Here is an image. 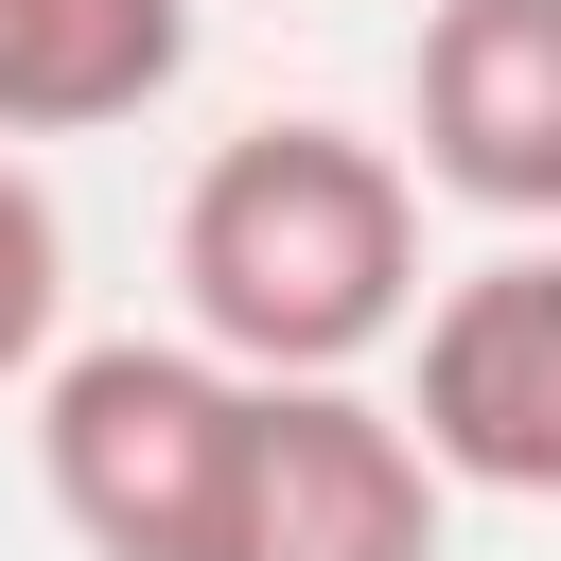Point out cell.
<instances>
[{
    "mask_svg": "<svg viewBox=\"0 0 561 561\" xmlns=\"http://www.w3.org/2000/svg\"><path fill=\"white\" fill-rule=\"evenodd\" d=\"M175 298L193 351H228L245 386H351L368 351L421 333V175L316 105L245 123L175 193Z\"/></svg>",
    "mask_w": 561,
    "mask_h": 561,
    "instance_id": "cell-1",
    "label": "cell"
},
{
    "mask_svg": "<svg viewBox=\"0 0 561 561\" xmlns=\"http://www.w3.org/2000/svg\"><path fill=\"white\" fill-rule=\"evenodd\" d=\"M245 368L193 333H88L35 368V491L88 561H228L245 508Z\"/></svg>",
    "mask_w": 561,
    "mask_h": 561,
    "instance_id": "cell-2",
    "label": "cell"
},
{
    "mask_svg": "<svg viewBox=\"0 0 561 561\" xmlns=\"http://www.w3.org/2000/svg\"><path fill=\"white\" fill-rule=\"evenodd\" d=\"M403 438L438 456V491L561 508V245H491L473 280H438V298H421Z\"/></svg>",
    "mask_w": 561,
    "mask_h": 561,
    "instance_id": "cell-3",
    "label": "cell"
},
{
    "mask_svg": "<svg viewBox=\"0 0 561 561\" xmlns=\"http://www.w3.org/2000/svg\"><path fill=\"white\" fill-rule=\"evenodd\" d=\"M228 561H438V456L368 386H263L245 403V508Z\"/></svg>",
    "mask_w": 561,
    "mask_h": 561,
    "instance_id": "cell-4",
    "label": "cell"
},
{
    "mask_svg": "<svg viewBox=\"0 0 561 561\" xmlns=\"http://www.w3.org/2000/svg\"><path fill=\"white\" fill-rule=\"evenodd\" d=\"M421 175L491 228H561V0H421L403 53Z\"/></svg>",
    "mask_w": 561,
    "mask_h": 561,
    "instance_id": "cell-5",
    "label": "cell"
},
{
    "mask_svg": "<svg viewBox=\"0 0 561 561\" xmlns=\"http://www.w3.org/2000/svg\"><path fill=\"white\" fill-rule=\"evenodd\" d=\"M175 70H193V0H0V158L140 123L175 105Z\"/></svg>",
    "mask_w": 561,
    "mask_h": 561,
    "instance_id": "cell-6",
    "label": "cell"
},
{
    "mask_svg": "<svg viewBox=\"0 0 561 561\" xmlns=\"http://www.w3.org/2000/svg\"><path fill=\"white\" fill-rule=\"evenodd\" d=\"M53 333H70V210L35 193V158H0V403L53 368Z\"/></svg>",
    "mask_w": 561,
    "mask_h": 561,
    "instance_id": "cell-7",
    "label": "cell"
}]
</instances>
